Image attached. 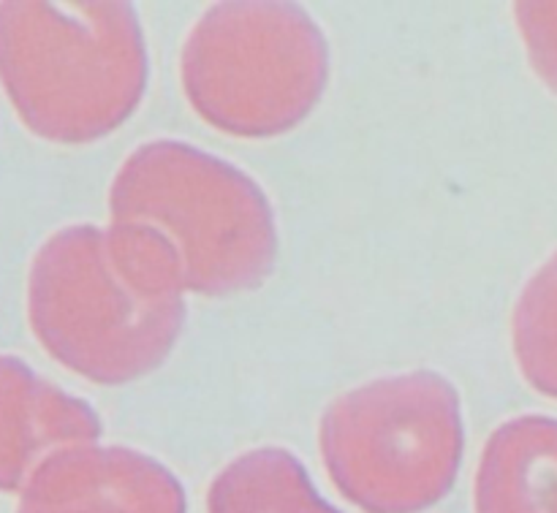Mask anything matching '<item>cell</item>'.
Returning a JSON list of instances; mask_svg holds the SVG:
<instances>
[{
    "label": "cell",
    "mask_w": 557,
    "mask_h": 513,
    "mask_svg": "<svg viewBox=\"0 0 557 513\" xmlns=\"http://www.w3.org/2000/svg\"><path fill=\"white\" fill-rule=\"evenodd\" d=\"M109 201V245L183 293L250 291L275 264V215L264 190L232 163L183 141L139 147Z\"/></svg>",
    "instance_id": "obj_1"
},
{
    "label": "cell",
    "mask_w": 557,
    "mask_h": 513,
    "mask_svg": "<svg viewBox=\"0 0 557 513\" xmlns=\"http://www.w3.org/2000/svg\"><path fill=\"white\" fill-rule=\"evenodd\" d=\"M326 41L294 3L212 5L183 49L190 107L245 139L292 130L326 85Z\"/></svg>",
    "instance_id": "obj_2"
},
{
    "label": "cell",
    "mask_w": 557,
    "mask_h": 513,
    "mask_svg": "<svg viewBox=\"0 0 557 513\" xmlns=\"http://www.w3.org/2000/svg\"><path fill=\"white\" fill-rule=\"evenodd\" d=\"M36 324L54 356L96 384L152 373L185 324L183 293L131 275L92 226L54 239L36 272Z\"/></svg>",
    "instance_id": "obj_3"
},
{
    "label": "cell",
    "mask_w": 557,
    "mask_h": 513,
    "mask_svg": "<svg viewBox=\"0 0 557 513\" xmlns=\"http://www.w3.org/2000/svg\"><path fill=\"white\" fill-rule=\"evenodd\" d=\"M9 65L27 117L60 141L120 128L147 85L145 36L131 3L25 11Z\"/></svg>",
    "instance_id": "obj_4"
},
{
    "label": "cell",
    "mask_w": 557,
    "mask_h": 513,
    "mask_svg": "<svg viewBox=\"0 0 557 513\" xmlns=\"http://www.w3.org/2000/svg\"><path fill=\"white\" fill-rule=\"evenodd\" d=\"M455 386L411 373L354 389L321 418V451L335 481L370 505L428 503L455 478L462 456Z\"/></svg>",
    "instance_id": "obj_5"
},
{
    "label": "cell",
    "mask_w": 557,
    "mask_h": 513,
    "mask_svg": "<svg viewBox=\"0 0 557 513\" xmlns=\"http://www.w3.org/2000/svg\"><path fill=\"white\" fill-rule=\"evenodd\" d=\"M482 500L490 513H557V418L522 416L495 429Z\"/></svg>",
    "instance_id": "obj_6"
},
{
    "label": "cell",
    "mask_w": 557,
    "mask_h": 513,
    "mask_svg": "<svg viewBox=\"0 0 557 513\" xmlns=\"http://www.w3.org/2000/svg\"><path fill=\"white\" fill-rule=\"evenodd\" d=\"M515 353L528 384L557 400V253L517 302Z\"/></svg>",
    "instance_id": "obj_7"
},
{
    "label": "cell",
    "mask_w": 557,
    "mask_h": 513,
    "mask_svg": "<svg viewBox=\"0 0 557 513\" xmlns=\"http://www.w3.org/2000/svg\"><path fill=\"white\" fill-rule=\"evenodd\" d=\"M515 14L533 68L557 92V3H517Z\"/></svg>",
    "instance_id": "obj_8"
}]
</instances>
